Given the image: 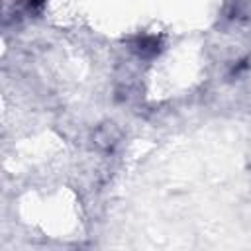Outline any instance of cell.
<instances>
[{
	"mask_svg": "<svg viewBox=\"0 0 251 251\" xmlns=\"http://www.w3.org/2000/svg\"><path fill=\"white\" fill-rule=\"evenodd\" d=\"M131 51L137 57L151 59V57L159 55V51H161V39L157 35H137L131 41Z\"/></svg>",
	"mask_w": 251,
	"mask_h": 251,
	"instance_id": "6da1fadb",
	"label": "cell"
},
{
	"mask_svg": "<svg viewBox=\"0 0 251 251\" xmlns=\"http://www.w3.org/2000/svg\"><path fill=\"white\" fill-rule=\"evenodd\" d=\"M45 6V0H25L27 12H41Z\"/></svg>",
	"mask_w": 251,
	"mask_h": 251,
	"instance_id": "7a4b0ae2",
	"label": "cell"
}]
</instances>
